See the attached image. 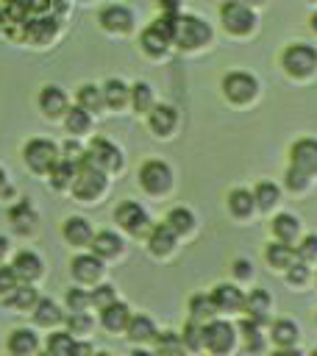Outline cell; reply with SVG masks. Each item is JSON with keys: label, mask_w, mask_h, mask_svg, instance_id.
I'll return each instance as SVG.
<instances>
[{"label": "cell", "mask_w": 317, "mask_h": 356, "mask_svg": "<svg viewBox=\"0 0 317 356\" xmlns=\"http://www.w3.org/2000/svg\"><path fill=\"white\" fill-rule=\"evenodd\" d=\"M114 222H117L122 231L133 234V236L145 234V231H147V225H150L147 211H145L136 200H122V203L117 206V211H114Z\"/></svg>", "instance_id": "8"}, {"label": "cell", "mask_w": 317, "mask_h": 356, "mask_svg": "<svg viewBox=\"0 0 317 356\" xmlns=\"http://www.w3.org/2000/svg\"><path fill=\"white\" fill-rule=\"evenodd\" d=\"M220 17L228 33H247L256 25V17L250 11V6H245L242 0H228L220 6Z\"/></svg>", "instance_id": "7"}, {"label": "cell", "mask_w": 317, "mask_h": 356, "mask_svg": "<svg viewBox=\"0 0 317 356\" xmlns=\"http://www.w3.org/2000/svg\"><path fill=\"white\" fill-rule=\"evenodd\" d=\"M311 28H314V31H317V14H314V17H311Z\"/></svg>", "instance_id": "60"}, {"label": "cell", "mask_w": 317, "mask_h": 356, "mask_svg": "<svg viewBox=\"0 0 317 356\" xmlns=\"http://www.w3.org/2000/svg\"><path fill=\"white\" fill-rule=\"evenodd\" d=\"M64 125H67L70 134H86L89 125H92V117H89V111L83 106H75V108H67Z\"/></svg>", "instance_id": "36"}, {"label": "cell", "mask_w": 317, "mask_h": 356, "mask_svg": "<svg viewBox=\"0 0 317 356\" xmlns=\"http://www.w3.org/2000/svg\"><path fill=\"white\" fill-rule=\"evenodd\" d=\"M22 159L33 172H50V167L58 161V147L50 139H28L22 147Z\"/></svg>", "instance_id": "5"}, {"label": "cell", "mask_w": 317, "mask_h": 356, "mask_svg": "<svg viewBox=\"0 0 317 356\" xmlns=\"http://www.w3.org/2000/svg\"><path fill=\"white\" fill-rule=\"evenodd\" d=\"M267 309H270V295L264 289H253L247 298H245V312L247 317H253L259 325L267 320Z\"/></svg>", "instance_id": "29"}, {"label": "cell", "mask_w": 317, "mask_h": 356, "mask_svg": "<svg viewBox=\"0 0 317 356\" xmlns=\"http://www.w3.org/2000/svg\"><path fill=\"white\" fill-rule=\"evenodd\" d=\"M181 339H184V348H189V350H200V348H206V339H203V325H200L197 320H189V323L184 325Z\"/></svg>", "instance_id": "42"}, {"label": "cell", "mask_w": 317, "mask_h": 356, "mask_svg": "<svg viewBox=\"0 0 317 356\" xmlns=\"http://www.w3.org/2000/svg\"><path fill=\"white\" fill-rule=\"evenodd\" d=\"M175 236H178V234H175L167 222L156 225V228L150 231V236H147V248H150V253H158V256L170 253V250H172V245H175Z\"/></svg>", "instance_id": "23"}, {"label": "cell", "mask_w": 317, "mask_h": 356, "mask_svg": "<svg viewBox=\"0 0 317 356\" xmlns=\"http://www.w3.org/2000/svg\"><path fill=\"white\" fill-rule=\"evenodd\" d=\"M17 281H19V275L14 267H0V295H8L17 286Z\"/></svg>", "instance_id": "52"}, {"label": "cell", "mask_w": 317, "mask_h": 356, "mask_svg": "<svg viewBox=\"0 0 317 356\" xmlns=\"http://www.w3.org/2000/svg\"><path fill=\"white\" fill-rule=\"evenodd\" d=\"M161 14H178V0H161Z\"/></svg>", "instance_id": "55"}, {"label": "cell", "mask_w": 317, "mask_h": 356, "mask_svg": "<svg viewBox=\"0 0 317 356\" xmlns=\"http://www.w3.org/2000/svg\"><path fill=\"white\" fill-rule=\"evenodd\" d=\"M189 312H192V320L203 323V320H211L214 317L217 306H214L211 295H192L189 298Z\"/></svg>", "instance_id": "38"}, {"label": "cell", "mask_w": 317, "mask_h": 356, "mask_svg": "<svg viewBox=\"0 0 317 356\" xmlns=\"http://www.w3.org/2000/svg\"><path fill=\"white\" fill-rule=\"evenodd\" d=\"M67 328H70L72 334H86V331L92 328V317H89L86 312H72V314L67 317Z\"/></svg>", "instance_id": "48"}, {"label": "cell", "mask_w": 317, "mask_h": 356, "mask_svg": "<svg viewBox=\"0 0 317 356\" xmlns=\"http://www.w3.org/2000/svg\"><path fill=\"white\" fill-rule=\"evenodd\" d=\"M298 228H300V222H298V217H292V214H278L275 220H273V234H275V239H281V242H295V236H298Z\"/></svg>", "instance_id": "33"}, {"label": "cell", "mask_w": 317, "mask_h": 356, "mask_svg": "<svg viewBox=\"0 0 317 356\" xmlns=\"http://www.w3.org/2000/svg\"><path fill=\"white\" fill-rule=\"evenodd\" d=\"M78 106H83L86 111H97L103 106V89H97L92 83H83L78 89Z\"/></svg>", "instance_id": "41"}, {"label": "cell", "mask_w": 317, "mask_h": 356, "mask_svg": "<svg viewBox=\"0 0 317 356\" xmlns=\"http://www.w3.org/2000/svg\"><path fill=\"white\" fill-rule=\"evenodd\" d=\"M6 250H8V242H6V236H0V259H3Z\"/></svg>", "instance_id": "57"}, {"label": "cell", "mask_w": 317, "mask_h": 356, "mask_svg": "<svg viewBox=\"0 0 317 356\" xmlns=\"http://www.w3.org/2000/svg\"><path fill=\"white\" fill-rule=\"evenodd\" d=\"M25 39L33 44H47L58 31V14H33L25 19Z\"/></svg>", "instance_id": "11"}, {"label": "cell", "mask_w": 317, "mask_h": 356, "mask_svg": "<svg viewBox=\"0 0 317 356\" xmlns=\"http://www.w3.org/2000/svg\"><path fill=\"white\" fill-rule=\"evenodd\" d=\"M314 353H317V348H314Z\"/></svg>", "instance_id": "61"}, {"label": "cell", "mask_w": 317, "mask_h": 356, "mask_svg": "<svg viewBox=\"0 0 317 356\" xmlns=\"http://www.w3.org/2000/svg\"><path fill=\"white\" fill-rule=\"evenodd\" d=\"M131 106H133V111H150V106H153V89L145 83V81H139V83H133L131 86Z\"/></svg>", "instance_id": "40"}, {"label": "cell", "mask_w": 317, "mask_h": 356, "mask_svg": "<svg viewBox=\"0 0 317 356\" xmlns=\"http://www.w3.org/2000/svg\"><path fill=\"white\" fill-rule=\"evenodd\" d=\"M61 309H58V303L56 300H50V298H39L36 303H33V323L36 325H56V323H61Z\"/></svg>", "instance_id": "27"}, {"label": "cell", "mask_w": 317, "mask_h": 356, "mask_svg": "<svg viewBox=\"0 0 317 356\" xmlns=\"http://www.w3.org/2000/svg\"><path fill=\"white\" fill-rule=\"evenodd\" d=\"M39 106H42V111L47 114V117H61V114H67V95L58 89V86H44L42 89V95H39Z\"/></svg>", "instance_id": "21"}, {"label": "cell", "mask_w": 317, "mask_h": 356, "mask_svg": "<svg viewBox=\"0 0 317 356\" xmlns=\"http://www.w3.org/2000/svg\"><path fill=\"white\" fill-rule=\"evenodd\" d=\"M281 64H284V70H286L289 75L306 78V75H311L314 67H317V50H314L311 44H289V47L284 50V56H281Z\"/></svg>", "instance_id": "4"}, {"label": "cell", "mask_w": 317, "mask_h": 356, "mask_svg": "<svg viewBox=\"0 0 317 356\" xmlns=\"http://www.w3.org/2000/svg\"><path fill=\"white\" fill-rule=\"evenodd\" d=\"M86 156H89L97 167H103L106 172H114V170L122 167V153H120V147H117L114 142H108L106 136H95L92 145H89V150H86Z\"/></svg>", "instance_id": "10"}, {"label": "cell", "mask_w": 317, "mask_h": 356, "mask_svg": "<svg viewBox=\"0 0 317 356\" xmlns=\"http://www.w3.org/2000/svg\"><path fill=\"white\" fill-rule=\"evenodd\" d=\"M8 220H11V225H14L17 234H31L36 228V211H33V206L28 200L14 203L8 209Z\"/></svg>", "instance_id": "18"}, {"label": "cell", "mask_w": 317, "mask_h": 356, "mask_svg": "<svg viewBox=\"0 0 317 356\" xmlns=\"http://www.w3.org/2000/svg\"><path fill=\"white\" fill-rule=\"evenodd\" d=\"M72 348H75V334L70 328L47 337V353L53 356H72Z\"/></svg>", "instance_id": "35"}, {"label": "cell", "mask_w": 317, "mask_h": 356, "mask_svg": "<svg viewBox=\"0 0 317 356\" xmlns=\"http://www.w3.org/2000/svg\"><path fill=\"white\" fill-rule=\"evenodd\" d=\"M89 350H92V345H89V342H75L72 356H75V353H89Z\"/></svg>", "instance_id": "56"}, {"label": "cell", "mask_w": 317, "mask_h": 356, "mask_svg": "<svg viewBox=\"0 0 317 356\" xmlns=\"http://www.w3.org/2000/svg\"><path fill=\"white\" fill-rule=\"evenodd\" d=\"M211 39V28L203 17H195V14H178L175 17V33H172V42L184 50H195V47H203L206 42Z\"/></svg>", "instance_id": "1"}, {"label": "cell", "mask_w": 317, "mask_h": 356, "mask_svg": "<svg viewBox=\"0 0 317 356\" xmlns=\"http://www.w3.org/2000/svg\"><path fill=\"white\" fill-rule=\"evenodd\" d=\"M75 172H78V164H72V161H67V159H58V161L50 167V186H53V189L72 186Z\"/></svg>", "instance_id": "31"}, {"label": "cell", "mask_w": 317, "mask_h": 356, "mask_svg": "<svg viewBox=\"0 0 317 356\" xmlns=\"http://www.w3.org/2000/svg\"><path fill=\"white\" fill-rule=\"evenodd\" d=\"M64 159L72 161V164H81V161L86 159V147L70 139V142H64Z\"/></svg>", "instance_id": "53"}, {"label": "cell", "mask_w": 317, "mask_h": 356, "mask_svg": "<svg viewBox=\"0 0 317 356\" xmlns=\"http://www.w3.org/2000/svg\"><path fill=\"white\" fill-rule=\"evenodd\" d=\"M139 184L145 192L150 195H164L170 186H172V170L161 161V159H150L142 164L139 170Z\"/></svg>", "instance_id": "6"}, {"label": "cell", "mask_w": 317, "mask_h": 356, "mask_svg": "<svg viewBox=\"0 0 317 356\" xmlns=\"http://www.w3.org/2000/svg\"><path fill=\"white\" fill-rule=\"evenodd\" d=\"M125 331H128V339H133V342L156 339V325H153V320H150V317H145V314H133V317L128 320Z\"/></svg>", "instance_id": "28"}, {"label": "cell", "mask_w": 317, "mask_h": 356, "mask_svg": "<svg viewBox=\"0 0 317 356\" xmlns=\"http://www.w3.org/2000/svg\"><path fill=\"white\" fill-rule=\"evenodd\" d=\"M92 250L100 256V259H111L122 250V239L114 234V231H97L92 236Z\"/></svg>", "instance_id": "24"}, {"label": "cell", "mask_w": 317, "mask_h": 356, "mask_svg": "<svg viewBox=\"0 0 317 356\" xmlns=\"http://www.w3.org/2000/svg\"><path fill=\"white\" fill-rule=\"evenodd\" d=\"M256 89H259V83H256V78L250 72H228L222 78V92H225V97L231 103H247V100H253Z\"/></svg>", "instance_id": "9"}, {"label": "cell", "mask_w": 317, "mask_h": 356, "mask_svg": "<svg viewBox=\"0 0 317 356\" xmlns=\"http://www.w3.org/2000/svg\"><path fill=\"white\" fill-rule=\"evenodd\" d=\"M106 189V170L97 167L89 156L78 164V172L72 178V195L78 200H95Z\"/></svg>", "instance_id": "3"}, {"label": "cell", "mask_w": 317, "mask_h": 356, "mask_svg": "<svg viewBox=\"0 0 317 356\" xmlns=\"http://www.w3.org/2000/svg\"><path fill=\"white\" fill-rule=\"evenodd\" d=\"M286 278H289L292 284H303V281L309 278V267H306V261H303V259L292 261V264L286 267Z\"/></svg>", "instance_id": "51"}, {"label": "cell", "mask_w": 317, "mask_h": 356, "mask_svg": "<svg viewBox=\"0 0 317 356\" xmlns=\"http://www.w3.org/2000/svg\"><path fill=\"white\" fill-rule=\"evenodd\" d=\"M234 325L225 323V320H209L203 325V339H206V348L211 353H225L234 348Z\"/></svg>", "instance_id": "12"}, {"label": "cell", "mask_w": 317, "mask_h": 356, "mask_svg": "<svg viewBox=\"0 0 317 356\" xmlns=\"http://www.w3.org/2000/svg\"><path fill=\"white\" fill-rule=\"evenodd\" d=\"M175 17L178 14H161L153 25H147L139 36V44L147 56H164L167 47L172 44V33H175Z\"/></svg>", "instance_id": "2"}, {"label": "cell", "mask_w": 317, "mask_h": 356, "mask_svg": "<svg viewBox=\"0 0 317 356\" xmlns=\"http://www.w3.org/2000/svg\"><path fill=\"white\" fill-rule=\"evenodd\" d=\"M89 303H92V292H86L81 286L67 289V306H70V312H86Z\"/></svg>", "instance_id": "45"}, {"label": "cell", "mask_w": 317, "mask_h": 356, "mask_svg": "<svg viewBox=\"0 0 317 356\" xmlns=\"http://www.w3.org/2000/svg\"><path fill=\"white\" fill-rule=\"evenodd\" d=\"M253 197H256V206L259 209H273L275 200H278V186L270 184V181H261V184H256Z\"/></svg>", "instance_id": "43"}, {"label": "cell", "mask_w": 317, "mask_h": 356, "mask_svg": "<svg viewBox=\"0 0 317 356\" xmlns=\"http://www.w3.org/2000/svg\"><path fill=\"white\" fill-rule=\"evenodd\" d=\"M36 345H39V339H36V334H33L31 328H17V331H11V337H8V350L17 353V356L33 353Z\"/></svg>", "instance_id": "30"}, {"label": "cell", "mask_w": 317, "mask_h": 356, "mask_svg": "<svg viewBox=\"0 0 317 356\" xmlns=\"http://www.w3.org/2000/svg\"><path fill=\"white\" fill-rule=\"evenodd\" d=\"M253 206H256V197H253V192H247V189H231V195H228V209H231V214L234 217H247L250 211H253Z\"/></svg>", "instance_id": "32"}, {"label": "cell", "mask_w": 317, "mask_h": 356, "mask_svg": "<svg viewBox=\"0 0 317 356\" xmlns=\"http://www.w3.org/2000/svg\"><path fill=\"white\" fill-rule=\"evenodd\" d=\"M239 331H242V337L247 339V350H261L264 348V342H261V337H259V323L253 320V317H247V320H242L239 323Z\"/></svg>", "instance_id": "44"}, {"label": "cell", "mask_w": 317, "mask_h": 356, "mask_svg": "<svg viewBox=\"0 0 317 356\" xmlns=\"http://www.w3.org/2000/svg\"><path fill=\"white\" fill-rule=\"evenodd\" d=\"M286 186L295 189V192L306 189L309 186V172H303V170H298V167L289 164V170H286Z\"/></svg>", "instance_id": "49"}, {"label": "cell", "mask_w": 317, "mask_h": 356, "mask_svg": "<svg viewBox=\"0 0 317 356\" xmlns=\"http://www.w3.org/2000/svg\"><path fill=\"white\" fill-rule=\"evenodd\" d=\"M97 19H100V25L106 31H114V33H125V31L133 28V14L125 6H108V8L100 11Z\"/></svg>", "instance_id": "16"}, {"label": "cell", "mask_w": 317, "mask_h": 356, "mask_svg": "<svg viewBox=\"0 0 317 356\" xmlns=\"http://www.w3.org/2000/svg\"><path fill=\"white\" fill-rule=\"evenodd\" d=\"M117 300V292H114V286L111 284H100V286H95L92 289V306H97V309H106L108 303H114Z\"/></svg>", "instance_id": "47"}, {"label": "cell", "mask_w": 317, "mask_h": 356, "mask_svg": "<svg viewBox=\"0 0 317 356\" xmlns=\"http://www.w3.org/2000/svg\"><path fill=\"white\" fill-rule=\"evenodd\" d=\"M36 300H39V295H36V289H33L31 284L14 286V289L8 292V306H14V309H33Z\"/></svg>", "instance_id": "39"}, {"label": "cell", "mask_w": 317, "mask_h": 356, "mask_svg": "<svg viewBox=\"0 0 317 356\" xmlns=\"http://www.w3.org/2000/svg\"><path fill=\"white\" fill-rule=\"evenodd\" d=\"M131 100V86H125L120 78H108L103 86V103L111 108H122Z\"/></svg>", "instance_id": "25"}, {"label": "cell", "mask_w": 317, "mask_h": 356, "mask_svg": "<svg viewBox=\"0 0 317 356\" xmlns=\"http://www.w3.org/2000/svg\"><path fill=\"white\" fill-rule=\"evenodd\" d=\"M175 122H178V111H175L172 106H167V103L150 106V111H147V125H150L153 134L167 136V134L175 128Z\"/></svg>", "instance_id": "15"}, {"label": "cell", "mask_w": 317, "mask_h": 356, "mask_svg": "<svg viewBox=\"0 0 317 356\" xmlns=\"http://www.w3.org/2000/svg\"><path fill=\"white\" fill-rule=\"evenodd\" d=\"M64 239L70 242V245H75V248H83V245H92V225L83 220V217H70V220H64Z\"/></svg>", "instance_id": "19"}, {"label": "cell", "mask_w": 317, "mask_h": 356, "mask_svg": "<svg viewBox=\"0 0 317 356\" xmlns=\"http://www.w3.org/2000/svg\"><path fill=\"white\" fill-rule=\"evenodd\" d=\"M245 6H259V3H264V0H242Z\"/></svg>", "instance_id": "58"}, {"label": "cell", "mask_w": 317, "mask_h": 356, "mask_svg": "<svg viewBox=\"0 0 317 356\" xmlns=\"http://www.w3.org/2000/svg\"><path fill=\"white\" fill-rule=\"evenodd\" d=\"M211 300H214L217 312H236V309L245 306V295L234 284H217L211 289Z\"/></svg>", "instance_id": "17"}, {"label": "cell", "mask_w": 317, "mask_h": 356, "mask_svg": "<svg viewBox=\"0 0 317 356\" xmlns=\"http://www.w3.org/2000/svg\"><path fill=\"white\" fill-rule=\"evenodd\" d=\"M267 261L273 264V267H278V270H286L292 261H298V250L289 245V242H275V245H267Z\"/></svg>", "instance_id": "26"}, {"label": "cell", "mask_w": 317, "mask_h": 356, "mask_svg": "<svg viewBox=\"0 0 317 356\" xmlns=\"http://www.w3.org/2000/svg\"><path fill=\"white\" fill-rule=\"evenodd\" d=\"M234 275H236V278H247V275H250V261L236 259V261H234Z\"/></svg>", "instance_id": "54"}, {"label": "cell", "mask_w": 317, "mask_h": 356, "mask_svg": "<svg viewBox=\"0 0 317 356\" xmlns=\"http://www.w3.org/2000/svg\"><path fill=\"white\" fill-rule=\"evenodd\" d=\"M128 320H131V309H128L122 300H114V303H108L106 309H100V323H103V328H108V331H125Z\"/></svg>", "instance_id": "20"}, {"label": "cell", "mask_w": 317, "mask_h": 356, "mask_svg": "<svg viewBox=\"0 0 317 356\" xmlns=\"http://www.w3.org/2000/svg\"><path fill=\"white\" fill-rule=\"evenodd\" d=\"M70 270H72V278L81 281V284H92L100 278L103 273V259L92 250V253H78L72 261H70Z\"/></svg>", "instance_id": "13"}, {"label": "cell", "mask_w": 317, "mask_h": 356, "mask_svg": "<svg viewBox=\"0 0 317 356\" xmlns=\"http://www.w3.org/2000/svg\"><path fill=\"white\" fill-rule=\"evenodd\" d=\"M295 339H298V325H295L292 320H275V323H273V342H275L278 348L292 350Z\"/></svg>", "instance_id": "34"}, {"label": "cell", "mask_w": 317, "mask_h": 356, "mask_svg": "<svg viewBox=\"0 0 317 356\" xmlns=\"http://www.w3.org/2000/svg\"><path fill=\"white\" fill-rule=\"evenodd\" d=\"M11 267L17 270V275L22 281H36L42 275V259L36 253H31V250H19L14 256V261H11Z\"/></svg>", "instance_id": "22"}, {"label": "cell", "mask_w": 317, "mask_h": 356, "mask_svg": "<svg viewBox=\"0 0 317 356\" xmlns=\"http://www.w3.org/2000/svg\"><path fill=\"white\" fill-rule=\"evenodd\" d=\"M295 250H298V259H303V261H311V259H317V236H314V234L303 236V242H300Z\"/></svg>", "instance_id": "50"}, {"label": "cell", "mask_w": 317, "mask_h": 356, "mask_svg": "<svg viewBox=\"0 0 317 356\" xmlns=\"http://www.w3.org/2000/svg\"><path fill=\"white\" fill-rule=\"evenodd\" d=\"M175 234H189L192 228H195V214L189 211V209H184V206H178V209H172L170 214H167V220H164Z\"/></svg>", "instance_id": "37"}, {"label": "cell", "mask_w": 317, "mask_h": 356, "mask_svg": "<svg viewBox=\"0 0 317 356\" xmlns=\"http://www.w3.org/2000/svg\"><path fill=\"white\" fill-rule=\"evenodd\" d=\"M289 161H292V167L314 175L317 172V139H309V136L298 139L289 150Z\"/></svg>", "instance_id": "14"}, {"label": "cell", "mask_w": 317, "mask_h": 356, "mask_svg": "<svg viewBox=\"0 0 317 356\" xmlns=\"http://www.w3.org/2000/svg\"><path fill=\"white\" fill-rule=\"evenodd\" d=\"M6 189V175H3V170H0V192Z\"/></svg>", "instance_id": "59"}, {"label": "cell", "mask_w": 317, "mask_h": 356, "mask_svg": "<svg viewBox=\"0 0 317 356\" xmlns=\"http://www.w3.org/2000/svg\"><path fill=\"white\" fill-rule=\"evenodd\" d=\"M156 348L161 353H181L184 350V339H178L172 331H164V334H156Z\"/></svg>", "instance_id": "46"}]
</instances>
